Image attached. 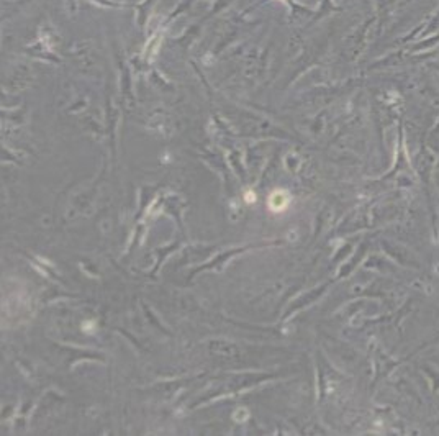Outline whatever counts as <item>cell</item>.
Listing matches in <instances>:
<instances>
[{
  "label": "cell",
  "mask_w": 439,
  "mask_h": 436,
  "mask_svg": "<svg viewBox=\"0 0 439 436\" xmlns=\"http://www.w3.org/2000/svg\"><path fill=\"white\" fill-rule=\"evenodd\" d=\"M288 203H290V197H288V193L285 190H275L272 192L269 195V200H267V205H269L271 212L274 213H279V212H283Z\"/></svg>",
  "instance_id": "6da1fadb"
},
{
  "label": "cell",
  "mask_w": 439,
  "mask_h": 436,
  "mask_svg": "<svg viewBox=\"0 0 439 436\" xmlns=\"http://www.w3.org/2000/svg\"><path fill=\"white\" fill-rule=\"evenodd\" d=\"M246 202H248V203H251V202H256V195H254V192H248V193H246Z\"/></svg>",
  "instance_id": "7a4b0ae2"
}]
</instances>
